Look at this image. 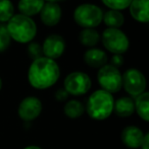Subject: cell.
<instances>
[{
  "instance_id": "6da1fadb",
  "label": "cell",
  "mask_w": 149,
  "mask_h": 149,
  "mask_svg": "<svg viewBox=\"0 0 149 149\" xmlns=\"http://www.w3.org/2000/svg\"><path fill=\"white\" fill-rule=\"evenodd\" d=\"M60 77V68L56 61L41 57L31 63L28 70V80L36 89H47L53 86Z\"/></svg>"
},
{
  "instance_id": "7a4b0ae2",
  "label": "cell",
  "mask_w": 149,
  "mask_h": 149,
  "mask_svg": "<svg viewBox=\"0 0 149 149\" xmlns=\"http://www.w3.org/2000/svg\"><path fill=\"white\" fill-rule=\"evenodd\" d=\"M114 98L109 92L103 89H98L92 92L87 100L85 111L88 116L95 121H103L109 118L113 113Z\"/></svg>"
},
{
  "instance_id": "3957f363",
  "label": "cell",
  "mask_w": 149,
  "mask_h": 149,
  "mask_svg": "<svg viewBox=\"0 0 149 149\" xmlns=\"http://www.w3.org/2000/svg\"><path fill=\"white\" fill-rule=\"evenodd\" d=\"M6 29L10 39L20 44L31 43L37 35L36 22L23 14H14L7 22Z\"/></svg>"
},
{
  "instance_id": "277c9868",
  "label": "cell",
  "mask_w": 149,
  "mask_h": 149,
  "mask_svg": "<svg viewBox=\"0 0 149 149\" xmlns=\"http://www.w3.org/2000/svg\"><path fill=\"white\" fill-rule=\"evenodd\" d=\"M103 11L96 4L83 3L74 10L75 22L83 29H95L102 22Z\"/></svg>"
},
{
  "instance_id": "5b68a950",
  "label": "cell",
  "mask_w": 149,
  "mask_h": 149,
  "mask_svg": "<svg viewBox=\"0 0 149 149\" xmlns=\"http://www.w3.org/2000/svg\"><path fill=\"white\" fill-rule=\"evenodd\" d=\"M104 48L113 55H123L130 47L128 36L121 29H105L100 37Z\"/></svg>"
},
{
  "instance_id": "8992f818",
  "label": "cell",
  "mask_w": 149,
  "mask_h": 149,
  "mask_svg": "<svg viewBox=\"0 0 149 149\" xmlns=\"http://www.w3.org/2000/svg\"><path fill=\"white\" fill-rule=\"evenodd\" d=\"M97 81L101 86V89L115 93L119 92L123 87V77L119 68H115L112 65L106 64L99 68L97 72Z\"/></svg>"
},
{
  "instance_id": "52a82bcc",
  "label": "cell",
  "mask_w": 149,
  "mask_h": 149,
  "mask_svg": "<svg viewBox=\"0 0 149 149\" xmlns=\"http://www.w3.org/2000/svg\"><path fill=\"white\" fill-rule=\"evenodd\" d=\"M92 86V81L89 75L82 71L71 72L64 81V88L71 95L81 96L86 94Z\"/></svg>"
},
{
  "instance_id": "ba28073f",
  "label": "cell",
  "mask_w": 149,
  "mask_h": 149,
  "mask_svg": "<svg viewBox=\"0 0 149 149\" xmlns=\"http://www.w3.org/2000/svg\"><path fill=\"white\" fill-rule=\"evenodd\" d=\"M123 77V87L130 95V97H137L138 95L145 92L146 78L140 70L136 68H130L125 71Z\"/></svg>"
},
{
  "instance_id": "9c48e42d",
  "label": "cell",
  "mask_w": 149,
  "mask_h": 149,
  "mask_svg": "<svg viewBox=\"0 0 149 149\" xmlns=\"http://www.w3.org/2000/svg\"><path fill=\"white\" fill-rule=\"evenodd\" d=\"M43 106L36 96H27L18 104V117L25 122H32L41 115Z\"/></svg>"
},
{
  "instance_id": "30bf717a",
  "label": "cell",
  "mask_w": 149,
  "mask_h": 149,
  "mask_svg": "<svg viewBox=\"0 0 149 149\" xmlns=\"http://www.w3.org/2000/svg\"><path fill=\"white\" fill-rule=\"evenodd\" d=\"M64 51H66V41L61 36L52 33L44 40L42 45V52L44 57L55 61L61 57Z\"/></svg>"
},
{
  "instance_id": "8fae6325",
  "label": "cell",
  "mask_w": 149,
  "mask_h": 149,
  "mask_svg": "<svg viewBox=\"0 0 149 149\" xmlns=\"http://www.w3.org/2000/svg\"><path fill=\"white\" fill-rule=\"evenodd\" d=\"M40 19L45 26H55L60 22L62 17V9L58 3L45 2L39 13Z\"/></svg>"
},
{
  "instance_id": "7c38bea8",
  "label": "cell",
  "mask_w": 149,
  "mask_h": 149,
  "mask_svg": "<svg viewBox=\"0 0 149 149\" xmlns=\"http://www.w3.org/2000/svg\"><path fill=\"white\" fill-rule=\"evenodd\" d=\"M144 132L137 126H128L121 132V142L130 149H138L141 147L144 139Z\"/></svg>"
},
{
  "instance_id": "4fadbf2b",
  "label": "cell",
  "mask_w": 149,
  "mask_h": 149,
  "mask_svg": "<svg viewBox=\"0 0 149 149\" xmlns=\"http://www.w3.org/2000/svg\"><path fill=\"white\" fill-rule=\"evenodd\" d=\"M128 8L136 22L142 24L149 22V0H132Z\"/></svg>"
},
{
  "instance_id": "5bb4252c",
  "label": "cell",
  "mask_w": 149,
  "mask_h": 149,
  "mask_svg": "<svg viewBox=\"0 0 149 149\" xmlns=\"http://www.w3.org/2000/svg\"><path fill=\"white\" fill-rule=\"evenodd\" d=\"M107 54L98 48H90L84 54V61L92 68H101L107 64Z\"/></svg>"
},
{
  "instance_id": "9a60e30c",
  "label": "cell",
  "mask_w": 149,
  "mask_h": 149,
  "mask_svg": "<svg viewBox=\"0 0 149 149\" xmlns=\"http://www.w3.org/2000/svg\"><path fill=\"white\" fill-rule=\"evenodd\" d=\"M113 113L119 118H129L135 113L134 100L130 96H121L114 100Z\"/></svg>"
},
{
  "instance_id": "2e32d148",
  "label": "cell",
  "mask_w": 149,
  "mask_h": 149,
  "mask_svg": "<svg viewBox=\"0 0 149 149\" xmlns=\"http://www.w3.org/2000/svg\"><path fill=\"white\" fill-rule=\"evenodd\" d=\"M44 4V0H20L18 3V9L20 14L28 17H33L34 15L40 13Z\"/></svg>"
},
{
  "instance_id": "e0dca14e",
  "label": "cell",
  "mask_w": 149,
  "mask_h": 149,
  "mask_svg": "<svg viewBox=\"0 0 149 149\" xmlns=\"http://www.w3.org/2000/svg\"><path fill=\"white\" fill-rule=\"evenodd\" d=\"M102 22L108 29H121L125 24V16L121 11L109 9L108 11L103 12Z\"/></svg>"
},
{
  "instance_id": "ac0fdd59",
  "label": "cell",
  "mask_w": 149,
  "mask_h": 149,
  "mask_svg": "<svg viewBox=\"0 0 149 149\" xmlns=\"http://www.w3.org/2000/svg\"><path fill=\"white\" fill-rule=\"evenodd\" d=\"M135 112L143 121H149V93L147 91L143 92L134 100Z\"/></svg>"
},
{
  "instance_id": "d6986e66",
  "label": "cell",
  "mask_w": 149,
  "mask_h": 149,
  "mask_svg": "<svg viewBox=\"0 0 149 149\" xmlns=\"http://www.w3.org/2000/svg\"><path fill=\"white\" fill-rule=\"evenodd\" d=\"M79 41L85 47L94 48L100 42V35L95 29H83L79 33Z\"/></svg>"
},
{
  "instance_id": "ffe728a7",
  "label": "cell",
  "mask_w": 149,
  "mask_h": 149,
  "mask_svg": "<svg viewBox=\"0 0 149 149\" xmlns=\"http://www.w3.org/2000/svg\"><path fill=\"white\" fill-rule=\"evenodd\" d=\"M64 112L68 118L79 119L85 113V106L80 100H71L66 102L64 108Z\"/></svg>"
},
{
  "instance_id": "44dd1931",
  "label": "cell",
  "mask_w": 149,
  "mask_h": 149,
  "mask_svg": "<svg viewBox=\"0 0 149 149\" xmlns=\"http://www.w3.org/2000/svg\"><path fill=\"white\" fill-rule=\"evenodd\" d=\"M14 15V6L10 0H0V24L7 22Z\"/></svg>"
},
{
  "instance_id": "7402d4cb",
  "label": "cell",
  "mask_w": 149,
  "mask_h": 149,
  "mask_svg": "<svg viewBox=\"0 0 149 149\" xmlns=\"http://www.w3.org/2000/svg\"><path fill=\"white\" fill-rule=\"evenodd\" d=\"M11 39L6 29L5 24H0V53H3L9 48Z\"/></svg>"
},
{
  "instance_id": "603a6c76",
  "label": "cell",
  "mask_w": 149,
  "mask_h": 149,
  "mask_svg": "<svg viewBox=\"0 0 149 149\" xmlns=\"http://www.w3.org/2000/svg\"><path fill=\"white\" fill-rule=\"evenodd\" d=\"M102 3L112 10L121 11L129 7L132 0H101Z\"/></svg>"
},
{
  "instance_id": "cb8c5ba5",
  "label": "cell",
  "mask_w": 149,
  "mask_h": 149,
  "mask_svg": "<svg viewBox=\"0 0 149 149\" xmlns=\"http://www.w3.org/2000/svg\"><path fill=\"white\" fill-rule=\"evenodd\" d=\"M27 52H28L29 57H30L33 61L43 57L42 45H40V44L37 43V42H31V43H29L28 48H27Z\"/></svg>"
},
{
  "instance_id": "d4e9b609",
  "label": "cell",
  "mask_w": 149,
  "mask_h": 149,
  "mask_svg": "<svg viewBox=\"0 0 149 149\" xmlns=\"http://www.w3.org/2000/svg\"><path fill=\"white\" fill-rule=\"evenodd\" d=\"M68 96H70V94L66 91L64 88H59L55 92V100L58 102H66L68 98Z\"/></svg>"
},
{
  "instance_id": "484cf974",
  "label": "cell",
  "mask_w": 149,
  "mask_h": 149,
  "mask_svg": "<svg viewBox=\"0 0 149 149\" xmlns=\"http://www.w3.org/2000/svg\"><path fill=\"white\" fill-rule=\"evenodd\" d=\"M124 56L123 55H113L112 57V60H110V65H112L115 68H119L121 65L124 64Z\"/></svg>"
},
{
  "instance_id": "4316f807",
  "label": "cell",
  "mask_w": 149,
  "mask_h": 149,
  "mask_svg": "<svg viewBox=\"0 0 149 149\" xmlns=\"http://www.w3.org/2000/svg\"><path fill=\"white\" fill-rule=\"evenodd\" d=\"M141 149H149V134L146 133L144 136L143 142H142Z\"/></svg>"
},
{
  "instance_id": "83f0119b",
  "label": "cell",
  "mask_w": 149,
  "mask_h": 149,
  "mask_svg": "<svg viewBox=\"0 0 149 149\" xmlns=\"http://www.w3.org/2000/svg\"><path fill=\"white\" fill-rule=\"evenodd\" d=\"M24 149H42V148L37 145H29V146H27V147H25Z\"/></svg>"
},
{
  "instance_id": "f1b7e54d",
  "label": "cell",
  "mask_w": 149,
  "mask_h": 149,
  "mask_svg": "<svg viewBox=\"0 0 149 149\" xmlns=\"http://www.w3.org/2000/svg\"><path fill=\"white\" fill-rule=\"evenodd\" d=\"M45 2H54V3H58L60 1H64V0H44Z\"/></svg>"
},
{
  "instance_id": "f546056e",
  "label": "cell",
  "mask_w": 149,
  "mask_h": 149,
  "mask_svg": "<svg viewBox=\"0 0 149 149\" xmlns=\"http://www.w3.org/2000/svg\"><path fill=\"white\" fill-rule=\"evenodd\" d=\"M2 85H3V82H2V79H1V77H0V90L2 88Z\"/></svg>"
}]
</instances>
